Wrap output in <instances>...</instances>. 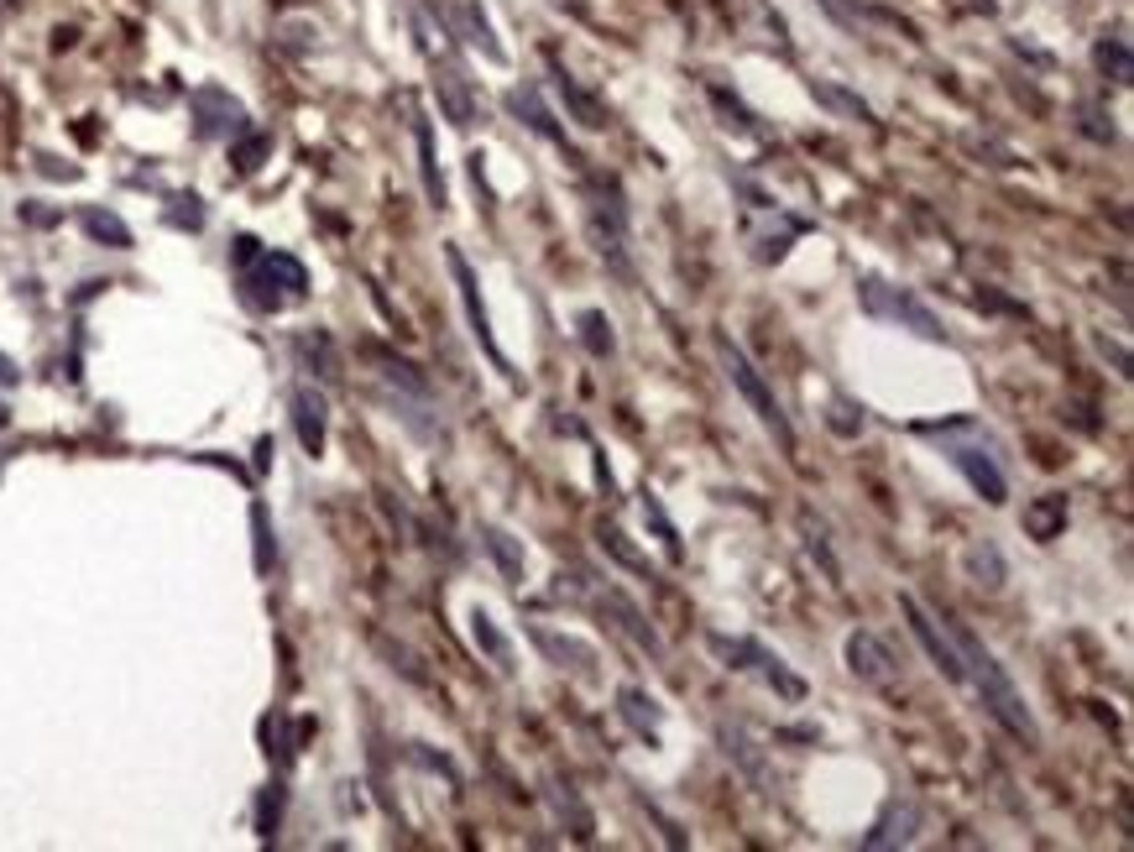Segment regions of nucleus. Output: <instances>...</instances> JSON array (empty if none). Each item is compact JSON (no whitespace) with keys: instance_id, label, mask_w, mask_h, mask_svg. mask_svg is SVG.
Wrapping results in <instances>:
<instances>
[{"instance_id":"obj_29","label":"nucleus","mask_w":1134,"mask_h":852,"mask_svg":"<svg viewBox=\"0 0 1134 852\" xmlns=\"http://www.w3.org/2000/svg\"><path fill=\"white\" fill-rule=\"evenodd\" d=\"M962 565H967V575H972V586H988V591L1004 586V555H999V544H993V539L967 544Z\"/></svg>"},{"instance_id":"obj_32","label":"nucleus","mask_w":1134,"mask_h":852,"mask_svg":"<svg viewBox=\"0 0 1134 852\" xmlns=\"http://www.w3.org/2000/svg\"><path fill=\"white\" fill-rule=\"evenodd\" d=\"M293 351H298V361L319 366V377H324V382H335V377H340L335 345H330V335H324V330H309V335H298V340H293Z\"/></svg>"},{"instance_id":"obj_23","label":"nucleus","mask_w":1134,"mask_h":852,"mask_svg":"<svg viewBox=\"0 0 1134 852\" xmlns=\"http://www.w3.org/2000/svg\"><path fill=\"white\" fill-rule=\"evenodd\" d=\"M596 544H601V555H607V560H617L622 570L643 575V581H659V570L648 565V555H643V549H633V539L622 534L617 523H596Z\"/></svg>"},{"instance_id":"obj_40","label":"nucleus","mask_w":1134,"mask_h":852,"mask_svg":"<svg viewBox=\"0 0 1134 852\" xmlns=\"http://www.w3.org/2000/svg\"><path fill=\"white\" fill-rule=\"evenodd\" d=\"M162 220H168L173 230H204V204H199V194H173L168 210H162Z\"/></svg>"},{"instance_id":"obj_41","label":"nucleus","mask_w":1134,"mask_h":852,"mask_svg":"<svg viewBox=\"0 0 1134 852\" xmlns=\"http://www.w3.org/2000/svg\"><path fill=\"white\" fill-rule=\"evenodd\" d=\"M251 534H257V570L267 575L277 565V544H272V518L262 502H251Z\"/></svg>"},{"instance_id":"obj_11","label":"nucleus","mask_w":1134,"mask_h":852,"mask_svg":"<svg viewBox=\"0 0 1134 852\" xmlns=\"http://www.w3.org/2000/svg\"><path fill=\"white\" fill-rule=\"evenodd\" d=\"M189 110H194V131L204 136V142H220V136H241V131L251 126L246 105L230 95V89H220V84L194 89V95H189Z\"/></svg>"},{"instance_id":"obj_6","label":"nucleus","mask_w":1134,"mask_h":852,"mask_svg":"<svg viewBox=\"0 0 1134 852\" xmlns=\"http://www.w3.org/2000/svg\"><path fill=\"white\" fill-rule=\"evenodd\" d=\"M241 293H246L251 309L277 314L283 304H293V298L309 293V272H304V262H298L293 251H257V257L241 267Z\"/></svg>"},{"instance_id":"obj_47","label":"nucleus","mask_w":1134,"mask_h":852,"mask_svg":"<svg viewBox=\"0 0 1134 852\" xmlns=\"http://www.w3.org/2000/svg\"><path fill=\"white\" fill-rule=\"evenodd\" d=\"M11 424V408H6V398H0V429H6Z\"/></svg>"},{"instance_id":"obj_33","label":"nucleus","mask_w":1134,"mask_h":852,"mask_svg":"<svg viewBox=\"0 0 1134 852\" xmlns=\"http://www.w3.org/2000/svg\"><path fill=\"white\" fill-rule=\"evenodd\" d=\"M810 95H816V105H826V110H837V115H852V121L873 126V110H868V100L847 95L842 84H826V79H816V84H810Z\"/></svg>"},{"instance_id":"obj_14","label":"nucleus","mask_w":1134,"mask_h":852,"mask_svg":"<svg viewBox=\"0 0 1134 852\" xmlns=\"http://www.w3.org/2000/svg\"><path fill=\"white\" fill-rule=\"evenodd\" d=\"M439 16H445V27L466 42V48H476L486 63H507V48L497 42V32H492V21H486V11L476 6V0H445L439 6Z\"/></svg>"},{"instance_id":"obj_31","label":"nucleus","mask_w":1134,"mask_h":852,"mask_svg":"<svg viewBox=\"0 0 1134 852\" xmlns=\"http://www.w3.org/2000/svg\"><path fill=\"white\" fill-rule=\"evenodd\" d=\"M1093 63H1098V74L1103 79H1114V84H1134V58H1129V42L1114 32V37H1098V48H1093Z\"/></svg>"},{"instance_id":"obj_43","label":"nucleus","mask_w":1134,"mask_h":852,"mask_svg":"<svg viewBox=\"0 0 1134 852\" xmlns=\"http://www.w3.org/2000/svg\"><path fill=\"white\" fill-rule=\"evenodd\" d=\"M21 220H27V225H58L63 215L58 210H42V204H21Z\"/></svg>"},{"instance_id":"obj_46","label":"nucleus","mask_w":1134,"mask_h":852,"mask_svg":"<svg viewBox=\"0 0 1134 852\" xmlns=\"http://www.w3.org/2000/svg\"><path fill=\"white\" fill-rule=\"evenodd\" d=\"M0 382H6V387H16V382H21V366H16L6 351H0Z\"/></svg>"},{"instance_id":"obj_42","label":"nucleus","mask_w":1134,"mask_h":852,"mask_svg":"<svg viewBox=\"0 0 1134 852\" xmlns=\"http://www.w3.org/2000/svg\"><path fill=\"white\" fill-rule=\"evenodd\" d=\"M816 6H821L831 21H837L842 32H852V37H863V32H868V11L858 6V0H816Z\"/></svg>"},{"instance_id":"obj_1","label":"nucleus","mask_w":1134,"mask_h":852,"mask_svg":"<svg viewBox=\"0 0 1134 852\" xmlns=\"http://www.w3.org/2000/svg\"><path fill=\"white\" fill-rule=\"evenodd\" d=\"M941 623H946V633H952L957 654H962V675H967L972 690L983 696V711L1009 732L1014 743L1035 748V743H1040V727H1035V711L1025 706V690L1009 680V670H1004L999 659H993V649H988V643L972 633L967 623H957V617H941Z\"/></svg>"},{"instance_id":"obj_9","label":"nucleus","mask_w":1134,"mask_h":852,"mask_svg":"<svg viewBox=\"0 0 1134 852\" xmlns=\"http://www.w3.org/2000/svg\"><path fill=\"white\" fill-rule=\"evenodd\" d=\"M424 58H429V84H434V100H439V110H445V121L455 131H471L476 126V89L466 79V68H460L445 48H434Z\"/></svg>"},{"instance_id":"obj_13","label":"nucleus","mask_w":1134,"mask_h":852,"mask_svg":"<svg viewBox=\"0 0 1134 852\" xmlns=\"http://www.w3.org/2000/svg\"><path fill=\"white\" fill-rule=\"evenodd\" d=\"M920 832V805L910 795H889L884 800V811L873 816V826L863 832V852H884V847H910Z\"/></svg>"},{"instance_id":"obj_18","label":"nucleus","mask_w":1134,"mask_h":852,"mask_svg":"<svg viewBox=\"0 0 1134 852\" xmlns=\"http://www.w3.org/2000/svg\"><path fill=\"white\" fill-rule=\"evenodd\" d=\"M288 408H293L298 445H304L309 455H324V434H330V403H324V393H319V387H309V382H298Z\"/></svg>"},{"instance_id":"obj_15","label":"nucleus","mask_w":1134,"mask_h":852,"mask_svg":"<svg viewBox=\"0 0 1134 852\" xmlns=\"http://www.w3.org/2000/svg\"><path fill=\"white\" fill-rule=\"evenodd\" d=\"M847 670L858 675L863 685H889L894 670H899V659L889 654V643L878 638V633L858 628V633H847Z\"/></svg>"},{"instance_id":"obj_21","label":"nucleus","mask_w":1134,"mask_h":852,"mask_svg":"<svg viewBox=\"0 0 1134 852\" xmlns=\"http://www.w3.org/2000/svg\"><path fill=\"white\" fill-rule=\"evenodd\" d=\"M617 717L633 727V738H643L648 748H659V722H664V711H659V701L648 696L643 685H617Z\"/></svg>"},{"instance_id":"obj_26","label":"nucleus","mask_w":1134,"mask_h":852,"mask_svg":"<svg viewBox=\"0 0 1134 852\" xmlns=\"http://www.w3.org/2000/svg\"><path fill=\"white\" fill-rule=\"evenodd\" d=\"M481 549L492 555V565L502 570V581H523V544L507 534V528H497V523H481Z\"/></svg>"},{"instance_id":"obj_19","label":"nucleus","mask_w":1134,"mask_h":852,"mask_svg":"<svg viewBox=\"0 0 1134 852\" xmlns=\"http://www.w3.org/2000/svg\"><path fill=\"white\" fill-rule=\"evenodd\" d=\"M507 115H513V121L518 126H528V131H534V136H544V142H554V147H565L570 152V136H565V126L560 121H554V115H549V105L539 100V89L534 84H518V89H507Z\"/></svg>"},{"instance_id":"obj_38","label":"nucleus","mask_w":1134,"mask_h":852,"mask_svg":"<svg viewBox=\"0 0 1134 852\" xmlns=\"http://www.w3.org/2000/svg\"><path fill=\"white\" fill-rule=\"evenodd\" d=\"M643 518H648V523H654V534H659V539H664V549H669V560H680V555H685V544H680V528H675V523H669V513H664V502H659V497H654V492H648V497H643Z\"/></svg>"},{"instance_id":"obj_44","label":"nucleus","mask_w":1134,"mask_h":852,"mask_svg":"<svg viewBox=\"0 0 1134 852\" xmlns=\"http://www.w3.org/2000/svg\"><path fill=\"white\" fill-rule=\"evenodd\" d=\"M37 173H48V178H79V168H63L58 157H37Z\"/></svg>"},{"instance_id":"obj_4","label":"nucleus","mask_w":1134,"mask_h":852,"mask_svg":"<svg viewBox=\"0 0 1134 852\" xmlns=\"http://www.w3.org/2000/svg\"><path fill=\"white\" fill-rule=\"evenodd\" d=\"M716 361H722L727 382L737 387V398L753 408V419L763 424V434H769V440H774L784 455H795V424H790V413H784V403L774 398V387L763 382V372L748 361L743 345H737L732 335H716Z\"/></svg>"},{"instance_id":"obj_36","label":"nucleus","mask_w":1134,"mask_h":852,"mask_svg":"<svg viewBox=\"0 0 1134 852\" xmlns=\"http://www.w3.org/2000/svg\"><path fill=\"white\" fill-rule=\"evenodd\" d=\"M267 152H272V136H267V131H251V126H246V131L236 136V147H230V163H236V173H257Z\"/></svg>"},{"instance_id":"obj_48","label":"nucleus","mask_w":1134,"mask_h":852,"mask_svg":"<svg viewBox=\"0 0 1134 852\" xmlns=\"http://www.w3.org/2000/svg\"><path fill=\"white\" fill-rule=\"evenodd\" d=\"M0 471H6V450H0Z\"/></svg>"},{"instance_id":"obj_34","label":"nucleus","mask_w":1134,"mask_h":852,"mask_svg":"<svg viewBox=\"0 0 1134 852\" xmlns=\"http://www.w3.org/2000/svg\"><path fill=\"white\" fill-rule=\"evenodd\" d=\"M706 95H711V110L722 115V126H727V131H737V136H758V121H753V110H748L743 100H737V95H727L722 84H711Z\"/></svg>"},{"instance_id":"obj_10","label":"nucleus","mask_w":1134,"mask_h":852,"mask_svg":"<svg viewBox=\"0 0 1134 852\" xmlns=\"http://www.w3.org/2000/svg\"><path fill=\"white\" fill-rule=\"evenodd\" d=\"M899 612H905V623H910V633H915V643L925 649V659L936 664V670L952 680V685H962L967 675H962V654H957V643H952V633H946V623H936L931 612H925L915 596L905 591L899 596Z\"/></svg>"},{"instance_id":"obj_22","label":"nucleus","mask_w":1134,"mask_h":852,"mask_svg":"<svg viewBox=\"0 0 1134 852\" xmlns=\"http://www.w3.org/2000/svg\"><path fill=\"white\" fill-rule=\"evenodd\" d=\"M413 142H419V178H424V194L434 210H445L450 194H445V173H439V157H434V131L419 110H413Z\"/></svg>"},{"instance_id":"obj_30","label":"nucleus","mask_w":1134,"mask_h":852,"mask_svg":"<svg viewBox=\"0 0 1134 852\" xmlns=\"http://www.w3.org/2000/svg\"><path fill=\"white\" fill-rule=\"evenodd\" d=\"M549 800H554V816L560 821H570V832H575V842H591V811L581 805V795H575V785L565 779H549Z\"/></svg>"},{"instance_id":"obj_2","label":"nucleus","mask_w":1134,"mask_h":852,"mask_svg":"<svg viewBox=\"0 0 1134 852\" xmlns=\"http://www.w3.org/2000/svg\"><path fill=\"white\" fill-rule=\"evenodd\" d=\"M581 204H586V236H591V251L601 257V267L612 272L622 288L638 283V262H633V225H628V199H622L617 178H601L591 173L586 189H581Z\"/></svg>"},{"instance_id":"obj_24","label":"nucleus","mask_w":1134,"mask_h":852,"mask_svg":"<svg viewBox=\"0 0 1134 852\" xmlns=\"http://www.w3.org/2000/svg\"><path fill=\"white\" fill-rule=\"evenodd\" d=\"M79 225H84V236L95 241V246H110V251H131V225L105 210V204H84L79 210Z\"/></svg>"},{"instance_id":"obj_7","label":"nucleus","mask_w":1134,"mask_h":852,"mask_svg":"<svg viewBox=\"0 0 1134 852\" xmlns=\"http://www.w3.org/2000/svg\"><path fill=\"white\" fill-rule=\"evenodd\" d=\"M706 643L716 654L727 659V670H743V675H758L763 685L774 690L779 701H805V680L784 664L769 643H758V638H748V633H737V638H727V633H706Z\"/></svg>"},{"instance_id":"obj_17","label":"nucleus","mask_w":1134,"mask_h":852,"mask_svg":"<svg viewBox=\"0 0 1134 852\" xmlns=\"http://www.w3.org/2000/svg\"><path fill=\"white\" fill-rule=\"evenodd\" d=\"M716 743H722V753L732 758L737 774H743L753 790H769V758H763L758 738H753L743 722H716Z\"/></svg>"},{"instance_id":"obj_8","label":"nucleus","mask_w":1134,"mask_h":852,"mask_svg":"<svg viewBox=\"0 0 1134 852\" xmlns=\"http://www.w3.org/2000/svg\"><path fill=\"white\" fill-rule=\"evenodd\" d=\"M445 262H450V272H455V288H460V309H466V325H471L476 345H481V351H486V361H492V366H497V372H502L507 382H518L513 361H507V356H502V345H497L492 314H486V304H481V283H476V272H471V262H466V251H460V246H445Z\"/></svg>"},{"instance_id":"obj_37","label":"nucleus","mask_w":1134,"mask_h":852,"mask_svg":"<svg viewBox=\"0 0 1134 852\" xmlns=\"http://www.w3.org/2000/svg\"><path fill=\"white\" fill-rule=\"evenodd\" d=\"M283 805H288V790H283V785H267V790L257 795V837H262V842H272V837H277Z\"/></svg>"},{"instance_id":"obj_28","label":"nucleus","mask_w":1134,"mask_h":852,"mask_svg":"<svg viewBox=\"0 0 1134 852\" xmlns=\"http://www.w3.org/2000/svg\"><path fill=\"white\" fill-rule=\"evenodd\" d=\"M575 335H581V345H586L591 361H612V356H617L612 319L601 314V309H581V314H575Z\"/></svg>"},{"instance_id":"obj_27","label":"nucleus","mask_w":1134,"mask_h":852,"mask_svg":"<svg viewBox=\"0 0 1134 852\" xmlns=\"http://www.w3.org/2000/svg\"><path fill=\"white\" fill-rule=\"evenodd\" d=\"M1061 528H1067V497H1061V492H1046V497H1035L1030 508H1025V534L1030 539L1051 544Z\"/></svg>"},{"instance_id":"obj_35","label":"nucleus","mask_w":1134,"mask_h":852,"mask_svg":"<svg viewBox=\"0 0 1134 852\" xmlns=\"http://www.w3.org/2000/svg\"><path fill=\"white\" fill-rule=\"evenodd\" d=\"M471 638H476V649H481L486 659H492V664H502V670L513 664V649H507V638L497 633V623H492V617H486L481 607L471 612Z\"/></svg>"},{"instance_id":"obj_3","label":"nucleus","mask_w":1134,"mask_h":852,"mask_svg":"<svg viewBox=\"0 0 1134 852\" xmlns=\"http://www.w3.org/2000/svg\"><path fill=\"white\" fill-rule=\"evenodd\" d=\"M920 434H931V440L941 445V455L952 460V471H962V481L988 502V508H1004V502H1009V476L999 466V455H993V440L972 419L920 424Z\"/></svg>"},{"instance_id":"obj_5","label":"nucleus","mask_w":1134,"mask_h":852,"mask_svg":"<svg viewBox=\"0 0 1134 852\" xmlns=\"http://www.w3.org/2000/svg\"><path fill=\"white\" fill-rule=\"evenodd\" d=\"M858 304L873 314V319H884V325H899V330H910L920 340H931V345H946L952 335H946L941 325V314L925 304V298H915L910 288H894L884 278H873V272H863L858 278Z\"/></svg>"},{"instance_id":"obj_12","label":"nucleus","mask_w":1134,"mask_h":852,"mask_svg":"<svg viewBox=\"0 0 1134 852\" xmlns=\"http://www.w3.org/2000/svg\"><path fill=\"white\" fill-rule=\"evenodd\" d=\"M596 612L607 617V623H612V628H617L622 638H628L638 654H648L654 664L664 659V638H659V628H654V623H648V617H643V607L633 602V596H622L617 586H607V591H596Z\"/></svg>"},{"instance_id":"obj_39","label":"nucleus","mask_w":1134,"mask_h":852,"mask_svg":"<svg viewBox=\"0 0 1134 852\" xmlns=\"http://www.w3.org/2000/svg\"><path fill=\"white\" fill-rule=\"evenodd\" d=\"M1077 131H1082V136H1093V142H1103V147L1119 136V131H1114V115H1108L1103 105H1093V100H1082V105H1077Z\"/></svg>"},{"instance_id":"obj_20","label":"nucleus","mask_w":1134,"mask_h":852,"mask_svg":"<svg viewBox=\"0 0 1134 852\" xmlns=\"http://www.w3.org/2000/svg\"><path fill=\"white\" fill-rule=\"evenodd\" d=\"M549 79H554V89H560V100H565V110H570V121L581 126V131H607L612 126V115H607V105H601L591 89H581L575 84V74L565 63H554L549 58Z\"/></svg>"},{"instance_id":"obj_45","label":"nucleus","mask_w":1134,"mask_h":852,"mask_svg":"<svg viewBox=\"0 0 1134 852\" xmlns=\"http://www.w3.org/2000/svg\"><path fill=\"white\" fill-rule=\"evenodd\" d=\"M1093 345H1098V351H1103V356H1114V366H1119V377H1129V356H1124V351H1119V345H1108V340H1103V335H1098V340H1093Z\"/></svg>"},{"instance_id":"obj_16","label":"nucleus","mask_w":1134,"mask_h":852,"mask_svg":"<svg viewBox=\"0 0 1134 852\" xmlns=\"http://www.w3.org/2000/svg\"><path fill=\"white\" fill-rule=\"evenodd\" d=\"M528 638H534V649L549 659V664H560V670H575L581 680H596V649L581 638H570V633H554L544 623H528Z\"/></svg>"},{"instance_id":"obj_25","label":"nucleus","mask_w":1134,"mask_h":852,"mask_svg":"<svg viewBox=\"0 0 1134 852\" xmlns=\"http://www.w3.org/2000/svg\"><path fill=\"white\" fill-rule=\"evenodd\" d=\"M800 534H805V555L821 565V575L831 586H842V560H837V549H831V534H826V523L810 513V508H800Z\"/></svg>"}]
</instances>
